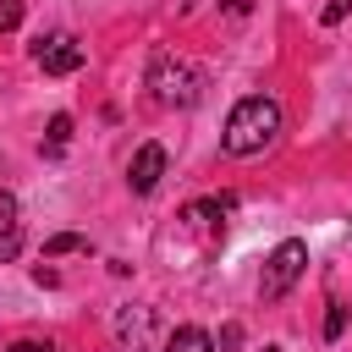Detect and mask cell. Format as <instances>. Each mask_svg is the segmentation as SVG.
I'll use <instances>...</instances> for the list:
<instances>
[{
    "label": "cell",
    "mask_w": 352,
    "mask_h": 352,
    "mask_svg": "<svg viewBox=\"0 0 352 352\" xmlns=\"http://www.w3.org/2000/svg\"><path fill=\"white\" fill-rule=\"evenodd\" d=\"M275 132H280V104H275V99H264V94H248V99H236V104H231L220 143H226V154H236V160H242V154L270 148V143H275Z\"/></svg>",
    "instance_id": "obj_1"
},
{
    "label": "cell",
    "mask_w": 352,
    "mask_h": 352,
    "mask_svg": "<svg viewBox=\"0 0 352 352\" xmlns=\"http://www.w3.org/2000/svg\"><path fill=\"white\" fill-rule=\"evenodd\" d=\"M148 88H154L160 104H192V99L204 94V72H198L192 60H182V55H154Z\"/></svg>",
    "instance_id": "obj_2"
},
{
    "label": "cell",
    "mask_w": 352,
    "mask_h": 352,
    "mask_svg": "<svg viewBox=\"0 0 352 352\" xmlns=\"http://www.w3.org/2000/svg\"><path fill=\"white\" fill-rule=\"evenodd\" d=\"M302 270H308V248L297 242V236H286L270 258H264V280H258V292H264V302H275V297H286L297 280H302Z\"/></svg>",
    "instance_id": "obj_3"
},
{
    "label": "cell",
    "mask_w": 352,
    "mask_h": 352,
    "mask_svg": "<svg viewBox=\"0 0 352 352\" xmlns=\"http://www.w3.org/2000/svg\"><path fill=\"white\" fill-rule=\"evenodd\" d=\"M33 60H38L50 77H72V72L82 66V44H77L72 33H50V38L33 44Z\"/></svg>",
    "instance_id": "obj_4"
},
{
    "label": "cell",
    "mask_w": 352,
    "mask_h": 352,
    "mask_svg": "<svg viewBox=\"0 0 352 352\" xmlns=\"http://www.w3.org/2000/svg\"><path fill=\"white\" fill-rule=\"evenodd\" d=\"M160 176H165V148H160V143H143V148L132 154V165H126L132 192H154V187H160Z\"/></svg>",
    "instance_id": "obj_5"
},
{
    "label": "cell",
    "mask_w": 352,
    "mask_h": 352,
    "mask_svg": "<svg viewBox=\"0 0 352 352\" xmlns=\"http://www.w3.org/2000/svg\"><path fill=\"white\" fill-rule=\"evenodd\" d=\"M154 336V308H121L116 314V341L121 346H148Z\"/></svg>",
    "instance_id": "obj_6"
},
{
    "label": "cell",
    "mask_w": 352,
    "mask_h": 352,
    "mask_svg": "<svg viewBox=\"0 0 352 352\" xmlns=\"http://www.w3.org/2000/svg\"><path fill=\"white\" fill-rule=\"evenodd\" d=\"M16 253H22V209H16V198L0 187V264L16 258Z\"/></svg>",
    "instance_id": "obj_7"
},
{
    "label": "cell",
    "mask_w": 352,
    "mask_h": 352,
    "mask_svg": "<svg viewBox=\"0 0 352 352\" xmlns=\"http://www.w3.org/2000/svg\"><path fill=\"white\" fill-rule=\"evenodd\" d=\"M165 352H214V341H209L198 324H182V330L165 336Z\"/></svg>",
    "instance_id": "obj_8"
},
{
    "label": "cell",
    "mask_w": 352,
    "mask_h": 352,
    "mask_svg": "<svg viewBox=\"0 0 352 352\" xmlns=\"http://www.w3.org/2000/svg\"><path fill=\"white\" fill-rule=\"evenodd\" d=\"M44 253H50V258H60V253H88V236L60 231V236H50V242H44Z\"/></svg>",
    "instance_id": "obj_9"
},
{
    "label": "cell",
    "mask_w": 352,
    "mask_h": 352,
    "mask_svg": "<svg viewBox=\"0 0 352 352\" xmlns=\"http://www.w3.org/2000/svg\"><path fill=\"white\" fill-rule=\"evenodd\" d=\"M66 143H72V116H50V138H44V148L60 154Z\"/></svg>",
    "instance_id": "obj_10"
},
{
    "label": "cell",
    "mask_w": 352,
    "mask_h": 352,
    "mask_svg": "<svg viewBox=\"0 0 352 352\" xmlns=\"http://www.w3.org/2000/svg\"><path fill=\"white\" fill-rule=\"evenodd\" d=\"M346 330V302H330V319H324V341H341Z\"/></svg>",
    "instance_id": "obj_11"
},
{
    "label": "cell",
    "mask_w": 352,
    "mask_h": 352,
    "mask_svg": "<svg viewBox=\"0 0 352 352\" xmlns=\"http://www.w3.org/2000/svg\"><path fill=\"white\" fill-rule=\"evenodd\" d=\"M22 22V0H0V33H11Z\"/></svg>",
    "instance_id": "obj_12"
},
{
    "label": "cell",
    "mask_w": 352,
    "mask_h": 352,
    "mask_svg": "<svg viewBox=\"0 0 352 352\" xmlns=\"http://www.w3.org/2000/svg\"><path fill=\"white\" fill-rule=\"evenodd\" d=\"M346 11H352V0H330V6H324V22H341Z\"/></svg>",
    "instance_id": "obj_13"
},
{
    "label": "cell",
    "mask_w": 352,
    "mask_h": 352,
    "mask_svg": "<svg viewBox=\"0 0 352 352\" xmlns=\"http://www.w3.org/2000/svg\"><path fill=\"white\" fill-rule=\"evenodd\" d=\"M33 280H38V286H60V275H55L50 264H38V270H33Z\"/></svg>",
    "instance_id": "obj_14"
},
{
    "label": "cell",
    "mask_w": 352,
    "mask_h": 352,
    "mask_svg": "<svg viewBox=\"0 0 352 352\" xmlns=\"http://www.w3.org/2000/svg\"><path fill=\"white\" fill-rule=\"evenodd\" d=\"M236 341H242V324H226V330H220V346H226V352H231V346H236Z\"/></svg>",
    "instance_id": "obj_15"
},
{
    "label": "cell",
    "mask_w": 352,
    "mask_h": 352,
    "mask_svg": "<svg viewBox=\"0 0 352 352\" xmlns=\"http://www.w3.org/2000/svg\"><path fill=\"white\" fill-rule=\"evenodd\" d=\"M226 11H231V16H248V11H253V0H226Z\"/></svg>",
    "instance_id": "obj_16"
},
{
    "label": "cell",
    "mask_w": 352,
    "mask_h": 352,
    "mask_svg": "<svg viewBox=\"0 0 352 352\" xmlns=\"http://www.w3.org/2000/svg\"><path fill=\"white\" fill-rule=\"evenodd\" d=\"M264 352H280V346H264Z\"/></svg>",
    "instance_id": "obj_17"
}]
</instances>
